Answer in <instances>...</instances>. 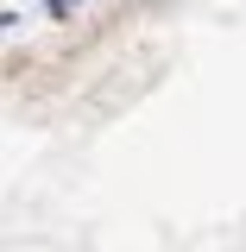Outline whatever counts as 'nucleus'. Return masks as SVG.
I'll return each instance as SVG.
<instances>
[{
    "label": "nucleus",
    "instance_id": "f257e3e1",
    "mask_svg": "<svg viewBox=\"0 0 246 252\" xmlns=\"http://www.w3.org/2000/svg\"><path fill=\"white\" fill-rule=\"evenodd\" d=\"M44 6H51V13L63 19V13H70V6H82V0H44Z\"/></svg>",
    "mask_w": 246,
    "mask_h": 252
}]
</instances>
